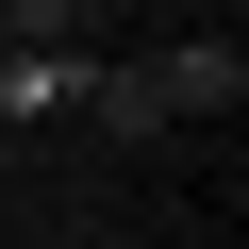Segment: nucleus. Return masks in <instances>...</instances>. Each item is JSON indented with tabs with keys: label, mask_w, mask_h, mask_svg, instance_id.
Listing matches in <instances>:
<instances>
[{
	"label": "nucleus",
	"mask_w": 249,
	"mask_h": 249,
	"mask_svg": "<svg viewBox=\"0 0 249 249\" xmlns=\"http://www.w3.org/2000/svg\"><path fill=\"white\" fill-rule=\"evenodd\" d=\"M150 100H166V116H232V100H249V67L199 34V50H150Z\"/></svg>",
	"instance_id": "obj_1"
},
{
	"label": "nucleus",
	"mask_w": 249,
	"mask_h": 249,
	"mask_svg": "<svg viewBox=\"0 0 249 249\" xmlns=\"http://www.w3.org/2000/svg\"><path fill=\"white\" fill-rule=\"evenodd\" d=\"M67 100H83V133H116V150H150V133H166V100H150V67H83Z\"/></svg>",
	"instance_id": "obj_2"
},
{
	"label": "nucleus",
	"mask_w": 249,
	"mask_h": 249,
	"mask_svg": "<svg viewBox=\"0 0 249 249\" xmlns=\"http://www.w3.org/2000/svg\"><path fill=\"white\" fill-rule=\"evenodd\" d=\"M67 83H83V50H0V133H17V116H50Z\"/></svg>",
	"instance_id": "obj_3"
},
{
	"label": "nucleus",
	"mask_w": 249,
	"mask_h": 249,
	"mask_svg": "<svg viewBox=\"0 0 249 249\" xmlns=\"http://www.w3.org/2000/svg\"><path fill=\"white\" fill-rule=\"evenodd\" d=\"M100 0H0V50H83Z\"/></svg>",
	"instance_id": "obj_4"
}]
</instances>
